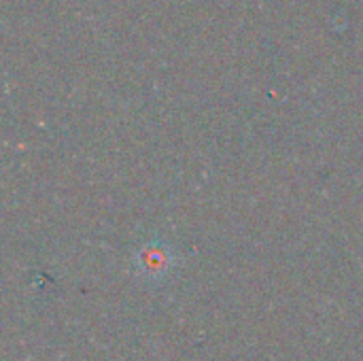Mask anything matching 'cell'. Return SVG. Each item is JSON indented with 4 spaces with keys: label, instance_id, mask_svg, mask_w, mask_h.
Returning <instances> with one entry per match:
<instances>
[{
    "label": "cell",
    "instance_id": "obj_1",
    "mask_svg": "<svg viewBox=\"0 0 363 361\" xmlns=\"http://www.w3.org/2000/svg\"><path fill=\"white\" fill-rule=\"evenodd\" d=\"M172 249L162 243H149L136 253V268L143 272V277L155 279L162 274H168L172 270Z\"/></svg>",
    "mask_w": 363,
    "mask_h": 361
}]
</instances>
